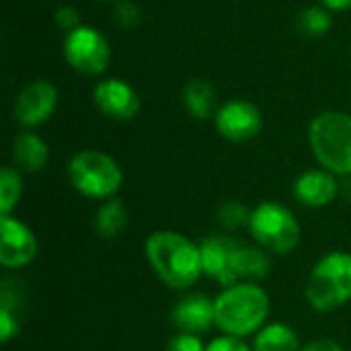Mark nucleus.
<instances>
[{
	"instance_id": "nucleus-1",
	"label": "nucleus",
	"mask_w": 351,
	"mask_h": 351,
	"mask_svg": "<svg viewBox=\"0 0 351 351\" xmlns=\"http://www.w3.org/2000/svg\"><path fill=\"white\" fill-rule=\"evenodd\" d=\"M144 251L158 280L173 290H185L193 286L204 274L199 245L181 232L156 230L146 239Z\"/></svg>"
},
{
	"instance_id": "nucleus-2",
	"label": "nucleus",
	"mask_w": 351,
	"mask_h": 351,
	"mask_svg": "<svg viewBox=\"0 0 351 351\" xmlns=\"http://www.w3.org/2000/svg\"><path fill=\"white\" fill-rule=\"evenodd\" d=\"M216 327L224 335H257L269 317V296L255 282H239L224 288L214 298Z\"/></svg>"
},
{
	"instance_id": "nucleus-3",
	"label": "nucleus",
	"mask_w": 351,
	"mask_h": 351,
	"mask_svg": "<svg viewBox=\"0 0 351 351\" xmlns=\"http://www.w3.org/2000/svg\"><path fill=\"white\" fill-rule=\"evenodd\" d=\"M308 144L315 158L333 175H351V115L323 111L308 125Z\"/></svg>"
},
{
	"instance_id": "nucleus-4",
	"label": "nucleus",
	"mask_w": 351,
	"mask_h": 351,
	"mask_svg": "<svg viewBox=\"0 0 351 351\" xmlns=\"http://www.w3.org/2000/svg\"><path fill=\"white\" fill-rule=\"evenodd\" d=\"M306 300L315 311L329 313L351 300V255L335 251L325 255L311 271Z\"/></svg>"
},
{
	"instance_id": "nucleus-5",
	"label": "nucleus",
	"mask_w": 351,
	"mask_h": 351,
	"mask_svg": "<svg viewBox=\"0 0 351 351\" xmlns=\"http://www.w3.org/2000/svg\"><path fill=\"white\" fill-rule=\"evenodd\" d=\"M70 183L90 199H111L121 187L123 173L113 156L101 150H80L68 162Z\"/></svg>"
},
{
	"instance_id": "nucleus-6",
	"label": "nucleus",
	"mask_w": 351,
	"mask_h": 351,
	"mask_svg": "<svg viewBox=\"0 0 351 351\" xmlns=\"http://www.w3.org/2000/svg\"><path fill=\"white\" fill-rule=\"evenodd\" d=\"M249 232L257 247L278 255H288L300 241V224L296 216L276 202H263L251 210Z\"/></svg>"
},
{
	"instance_id": "nucleus-7",
	"label": "nucleus",
	"mask_w": 351,
	"mask_h": 351,
	"mask_svg": "<svg viewBox=\"0 0 351 351\" xmlns=\"http://www.w3.org/2000/svg\"><path fill=\"white\" fill-rule=\"evenodd\" d=\"M64 58L76 72L84 76H99L111 62V47L101 31L90 25H80L78 29L66 33Z\"/></svg>"
},
{
	"instance_id": "nucleus-8",
	"label": "nucleus",
	"mask_w": 351,
	"mask_h": 351,
	"mask_svg": "<svg viewBox=\"0 0 351 351\" xmlns=\"http://www.w3.org/2000/svg\"><path fill=\"white\" fill-rule=\"evenodd\" d=\"M214 121H216L218 134L224 140L237 142V144L253 140L263 130V115L259 107L243 99H232L224 103L216 111Z\"/></svg>"
},
{
	"instance_id": "nucleus-9",
	"label": "nucleus",
	"mask_w": 351,
	"mask_h": 351,
	"mask_svg": "<svg viewBox=\"0 0 351 351\" xmlns=\"http://www.w3.org/2000/svg\"><path fill=\"white\" fill-rule=\"evenodd\" d=\"M56 105H58L56 84L39 78L23 86V90L19 93L14 101L12 115L25 130H31V128L45 123L53 115Z\"/></svg>"
},
{
	"instance_id": "nucleus-10",
	"label": "nucleus",
	"mask_w": 351,
	"mask_h": 351,
	"mask_svg": "<svg viewBox=\"0 0 351 351\" xmlns=\"http://www.w3.org/2000/svg\"><path fill=\"white\" fill-rule=\"evenodd\" d=\"M93 103L101 115L115 121H130L140 113L136 88L121 78H105L93 88Z\"/></svg>"
},
{
	"instance_id": "nucleus-11",
	"label": "nucleus",
	"mask_w": 351,
	"mask_h": 351,
	"mask_svg": "<svg viewBox=\"0 0 351 351\" xmlns=\"http://www.w3.org/2000/svg\"><path fill=\"white\" fill-rule=\"evenodd\" d=\"M37 257V239L33 230L12 216H0V265L19 269Z\"/></svg>"
},
{
	"instance_id": "nucleus-12",
	"label": "nucleus",
	"mask_w": 351,
	"mask_h": 351,
	"mask_svg": "<svg viewBox=\"0 0 351 351\" xmlns=\"http://www.w3.org/2000/svg\"><path fill=\"white\" fill-rule=\"evenodd\" d=\"M237 241H232L230 237H208L199 249H202V269L208 278L216 280L220 286L228 288L234 282L232 276V255L237 249Z\"/></svg>"
},
{
	"instance_id": "nucleus-13",
	"label": "nucleus",
	"mask_w": 351,
	"mask_h": 351,
	"mask_svg": "<svg viewBox=\"0 0 351 351\" xmlns=\"http://www.w3.org/2000/svg\"><path fill=\"white\" fill-rule=\"evenodd\" d=\"M171 319L181 333H204L212 325H216L214 300H210L204 294H191L183 298L179 304H175Z\"/></svg>"
},
{
	"instance_id": "nucleus-14",
	"label": "nucleus",
	"mask_w": 351,
	"mask_h": 351,
	"mask_svg": "<svg viewBox=\"0 0 351 351\" xmlns=\"http://www.w3.org/2000/svg\"><path fill=\"white\" fill-rule=\"evenodd\" d=\"M337 179L327 169L304 171L294 183L296 199L306 208H325L337 197Z\"/></svg>"
},
{
	"instance_id": "nucleus-15",
	"label": "nucleus",
	"mask_w": 351,
	"mask_h": 351,
	"mask_svg": "<svg viewBox=\"0 0 351 351\" xmlns=\"http://www.w3.org/2000/svg\"><path fill=\"white\" fill-rule=\"evenodd\" d=\"M49 160L47 144L31 130L21 132L12 140V162L25 173H39Z\"/></svg>"
},
{
	"instance_id": "nucleus-16",
	"label": "nucleus",
	"mask_w": 351,
	"mask_h": 351,
	"mask_svg": "<svg viewBox=\"0 0 351 351\" xmlns=\"http://www.w3.org/2000/svg\"><path fill=\"white\" fill-rule=\"evenodd\" d=\"M271 269V261L267 257V251L261 247H249V245H237L232 255V276L234 282H255L265 278Z\"/></svg>"
},
{
	"instance_id": "nucleus-17",
	"label": "nucleus",
	"mask_w": 351,
	"mask_h": 351,
	"mask_svg": "<svg viewBox=\"0 0 351 351\" xmlns=\"http://www.w3.org/2000/svg\"><path fill=\"white\" fill-rule=\"evenodd\" d=\"M183 105L195 119H210L216 115V88L206 78H191L183 86Z\"/></svg>"
},
{
	"instance_id": "nucleus-18",
	"label": "nucleus",
	"mask_w": 351,
	"mask_h": 351,
	"mask_svg": "<svg viewBox=\"0 0 351 351\" xmlns=\"http://www.w3.org/2000/svg\"><path fill=\"white\" fill-rule=\"evenodd\" d=\"M298 335L284 323L265 325L253 341V351H300Z\"/></svg>"
},
{
	"instance_id": "nucleus-19",
	"label": "nucleus",
	"mask_w": 351,
	"mask_h": 351,
	"mask_svg": "<svg viewBox=\"0 0 351 351\" xmlns=\"http://www.w3.org/2000/svg\"><path fill=\"white\" fill-rule=\"evenodd\" d=\"M128 222V212L123 204L115 197L107 199L95 214V230L103 239H115Z\"/></svg>"
},
{
	"instance_id": "nucleus-20",
	"label": "nucleus",
	"mask_w": 351,
	"mask_h": 351,
	"mask_svg": "<svg viewBox=\"0 0 351 351\" xmlns=\"http://www.w3.org/2000/svg\"><path fill=\"white\" fill-rule=\"evenodd\" d=\"M23 195V177L16 167H2L0 171V216H10Z\"/></svg>"
},
{
	"instance_id": "nucleus-21",
	"label": "nucleus",
	"mask_w": 351,
	"mask_h": 351,
	"mask_svg": "<svg viewBox=\"0 0 351 351\" xmlns=\"http://www.w3.org/2000/svg\"><path fill=\"white\" fill-rule=\"evenodd\" d=\"M331 25H333L331 10H327L325 6H308L298 16V29L308 37L327 35Z\"/></svg>"
},
{
	"instance_id": "nucleus-22",
	"label": "nucleus",
	"mask_w": 351,
	"mask_h": 351,
	"mask_svg": "<svg viewBox=\"0 0 351 351\" xmlns=\"http://www.w3.org/2000/svg\"><path fill=\"white\" fill-rule=\"evenodd\" d=\"M218 218L220 224L228 230H239L243 226H249L251 220V212L241 204V202H226L220 206L218 210Z\"/></svg>"
},
{
	"instance_id": "nucleus-23",
	"label": "nucleus",
	"mask_w": 351,
	"mask_h": 351,
	"mask_svg": "<svg viewBox=\"0 0 351 351\" xmlns=\"http://www.w3.org/2000/svg\"><path fill=\"white\" fill-rule=\"evenodd\" d=\"M140 8L138 4H134L132 0H117L115 2V10H113V19L119 27L123 29H130V27H136L140 23Z\"/></svg>"
},
{
	"instance_id": "nucleus-24",
	"label": "nucleus",
	"mask_w": 351,
	"mask_h": 351,
	"mask_svg": "<svg viewBox=\"0 0 351 351\" xmlns=\"http://www.w3.org/2000/svg\"><path fill=\"white\" fill-rule=\"evenodd\" d=\"M53 21H56V25H58L64 33H70V31H74V29H78V27L82 25V23H80V16H78V10H76L74 6H68V4H64V6H60V8L56 10Z\"/></svg>"
},
{
	"instance_id": "nucleus-25",
	"label": "nucleus",
	"mask_w": 351,
	"mask_h": 351,
	"mask_svg": "<svg viewBox=\"0 0 351 351\" xmlns=\"http://www.w3.org/2000/svg\"><path fill=\"white\" fill-rule=\"evenodd\" d=\"M167 351H206V346L202 343V339L193 333H181L175 335L171 341H169V348Z\"/></svg>"
},
{
	"instance_id": "nucleus-26",
	"label": "nucleus",
	"mask_w": 351,
	"mask_h": 351,
	"mask_svg": "<svg viewBox=\"0 0 351 351\" xmlns=\"http://www.w3.org/2000/svg\"><path fill=\"white\" fill-rule=\"evenodd\" d=\"M206 351H253V348L241 337L222 335V337H216L210 346H206Z\"/></svg>"
},
{
	"instance_id": "nucleus-27",
	"label": "nucleus",
	"mask_w": 351,
	"mask_h": 351,
	"mask_svg": "<svg viewBox=\"0 0 351 351\" xmlns=\"http://www.w3.org/2000/svg\"><path fill=\"white\" fill-rule=\"evenodd\" d=\"M19 331V325H16V317L12 315V311L8 308H0V341L2 343H8Z\"/></svg>"
},
{
	"instance_id": "nucleus-28",
	"label": "nucleus",
	"mask_w": 351,
	"mask_h": 351,
	"mask_svg": "<svg viewBox=\"0 0 351 351\" xmlns=\"http://www.w3.org/2000/svg\"><path fill=\"white\" fill-rule=\"evenodd\" d=\"M300 351H346L337 341L333 339H317L308 346H304Z\"/></svg>"
},
{
	"instance_id": "nucleus-29",
	"label": "nucleus",
	"mask_w": 351,
	"mask_h": 351,
	"mask_svg": "<svg viewBox=\"0 0 351 351\" xmlns=\"http://www.w3.org/2000/svg\"><path fill=\"white\" fill-rule=\"evenodd\" d=\"M321 6H325L331 12H343L351 8V0H321Z\"/></svg>"
},
{
	"instance_id": "nucleus-30",
	"label": "nucleus",
	"mask_w": 351,
	"mask_h": 351,
	"mask_svg": "<svg viewBox=\"0 0 351 351\" xmlns=\"http://www.w3.org/2000/svg\"><path fill=\"white\" fill-rule=\"evenodd\" d=\"M99 2H117V0H99Z\"/></svg>"
}]
</instances>
